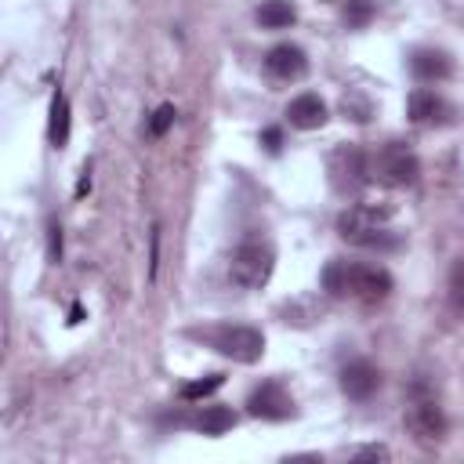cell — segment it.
<instances>
[{
    "instance_id": "11",
    "label": "cell",
    "mask_w": 464,
    "mask_h": 464,
    "mask_svg": "<svg viewBox=\"0 0 464 464\" xmlns=\"http://www.w3.org/2000/svg\"><path fill=\"white\" fill-rule=\"evenodd\" d=\"M377 388H381V373H377L373 362H366V359H352L348 366H341V392H344L348 399L366 402Z\"/></svg>"
},
{
    "instance_id": "23",
    "label": "cell",
    "mask_w": 464,
    "mask_h": 464,
    "mask_svg": "<svg viewBox=\"0 0 464 464\" xmlns=\"http://www.w3.org/2000/svg\"><path fill=\"white\" fill-rule=\"evenodd\" d=\"M388 457H392V450H388V446H381V442L355 450V460H388Z\"/></svg>"
},
{
    "instance_id": "26",
    "label": "cell",
    "mask_w": 464,
    "mask_h": 464,
    "mask_svg": "<svg viewBox=\"0 0 464 464\" xmlns=\"http://www.w3.org/2000/svg\"><path fill=\"white\" fill-rule=\"evenodd\" d=\"M87 188H91V167H83V170H80V181H76V196H83Z\"/></svg>"
},
{
    "instance_id": "8",
    "label": "cell",
    "mask_w": 464,
    "mask_h": 464,
    "mask_svg": "<svg viewBox=\"0 0 464 464\" xmlns=\"http://www.w3.org/2000/svg\"><path fill=\"white\" fill-rule=\"evenodd\" d=\"M402 420H406V431L413 439H420V442H439L446 435V417L435 406V399H413L406 406V417Z\"/></svg>"
},
{
    "instance_id": "7",
    "label": "cell",
    "mask_w": 464,
    "mask_h": 464,
    "mask_svg": "<svg viewBox=\"0 0 464 464\" xmlns=\"http://www.w3.org/2000/svg\"><path fill=\"white\" fill-rule=\"evenodd\" d=\"M246 413L261 417V420H286V417H294V399L279 381H261L246 395Z\"/></svg>"
},
{
    "instance_id": "17",
    "label": "cell",
    "mask_w": 464,
    "mask_h": 464,
    "mask_svg": "<svg viewBox=\"0 0 464 464\" xmlns=\"http://www.w3.org/2000/svg\"><path fill=\"white\" fill-rule=\"evenodd\" d=\"M221 384H225V373H207V377H199V381H185L178 392H181V399H185V402H196V399L214 395Z\"/></svg>"
},
{
    "instance_id": "12",
    "label": "cell",
    "mask_w": 464,
    "mask_h": 464,
    "mask_svg": "<svg viewBox=\"0 0 464 464\" xmlns=\"http://www.w3.org/2000/svg\"><path fill=\"white\" fill-rule=\"evenodd\" d=\"M286 123L297 127V130H315V127H323V123H326V102H323L319 94H312V91L297 94V98L286 105Z\"/></svg>"
},
{
    "instance_id": "15",
    "label": "cell",
    "mask_w": 464,
    "mask_h": 464,
    "mask_svg": "<svg viewBox=\"0 0 464 464\" xmlns=\"http://www.w3.org/2000/svg\"><path fill=\"white\" fill-rule=\"evenodd\" d=\"M236 420H239V413L232 410V406H203V413L192 420L203 435H225V431H232L236 428Z\"/></svg>"
},
{
    "instance_id": "27",
    "label": "cell",
    "mask_w": 464,
    "mask_h": 464,
    "mask_svg": "<svg viewBox=\"0 0 464 464\" xmlns=\"http://www.w3.org/2000/svg\"><path fill=\"white\" fill-rule=\"evenodd\" d=\"M80 319H83V304H72V308H69V326H76Z\"/></svg>"
},
{
    "instance_id": "4",
    "label": "cell",
    "mask_w": 464,
    "mask_h": 464,
    "mask_svg": "<svg viewBox=\"0 0 464 464\" xmlns=\"http://www.w3.org/2000/svg\"><path fill=\"white\" fill-rule=\"evenodd\" d=\"M276 272V250L268 243H239L232 250V261H228V279L239 286V290H261Z\"/></svg>"
},
{
    "instance_id": "22",
    "label": "cell",
    "mask_w": 464,
    "mask_h": 464,
    "mask_svg": "<svg viewBox=\"0 0 464 464\" xmlns=\"http://www.w3.org/2000/svg\"><path fill=\"white\" fill-rule=\"evenodd\" d=\"M47 261H51V265L62 261V225H58L54 218L47 221Z\"/></svg>"
},
{
    "instance_id": "2",
    "label": "cell",
    "mask_w": 464,
    "mask_h": 464,
    "mask_svg": "<svg viewBox=\"0 0 464 464\" xmlns=\"http://www.w3.org/2000/svg\"><path fill=\"white\" fill-rule=\"evenodd\" d=\"M392 218V207H377V203H352L337 214V232L341 239L366 246V250H392L399 246V239L392 236V228H384Z\"/></svg>"
},
{
    "instance_id": "20",
    "label": "cell",
    "mask_w": 464,
    "mask_h": 464,
    "mask_svg": "<svg viewBox=\"0 0 464 464\" xmlns=\"http://www.w3.org/2000/svg\"><path fill=\"white\" fill-rule=\"evenodd\" d=\"M341 112L352 116L355 123H366V120H370V98L359 94V91H348V94L341 98Z\"/></svg>"
},
{
    "instance_id": "24",
    "label": "cell",
    "mask_w": 464,
    "mask_h": 464,
    "mask_svg": "<svg viewBox=\"0 0 464 464\" xmlns=\"http://www.w3.org/2000/svg\"><path fill=\"white\" fill-rule=\"evenodd\" d=\"M279 141H283L279 127H268V130H261V145H265L268 152H279Z\"/></svg>"
},
{
    "instance_id": "18",
    "label": "cell",
    "mask_w": 464,
    "mask_h": 464,
    "mask_svg": "<svg viewBox=\"0 0 464 464\" xmlns=\"http://www.w3.org/2000/svg\"><path fill=\"white\" fill-rule=\"evenodd\" d=\"M446 297H450V308H453L457 315H464V257H460V261H453V268H450Z\"/></svg>"
},
{
    "instance_id": "10",
    "label": "cell",
    "mask_w": 464,
    "mask_h": 464,
    "mask_svg": "<svg viewBox=\"0 0 464 464\" xmlns=\"http://www.w3.org/2000/svg\"><path fill=\"white\" fill-rule=\"evenodd\" d=\"M265 72L272 80H301L308 72V54L297 44H276L265 54Z\"/></svg>"
},
{
    "instance_id": "16",
    "label": "cell",
    "mask_w": 464,
    "mask_h": 464,
    "mask_svg": "<svg viewBox=\"0 0 464 464\" xmlns=\"http://www.w3.org/2000/svg\"><path fill=\"white\" fill-rule=\"evenodd\" d=\"M257 22L265 29H290L297 22V7H294V0H261Z\"/></svg>"
},
{
    "instance_id": "14",
    "label": "cell",
    "mask_w": 464,
    "mask_h": 464,
    "mask_svg": "<svg viewBox=\"0 0 464 464\" xmlns=\"http://www.w3.org/2000/svg\"><path fill=\"white\" fill-rule=\"evenodd\" d=\"M47 141L54 149L69 145V98L62 91L51 94V120H47Z\"/></svg>"
},
{
    "instance_id": "21",
    "label": "cell",
    "mask_w": 464,
    "mask_h": 464,
    "mask_svg": "<svg viewBox=\"0 0 464 464\" xmlns=\"http://www.w3.org/2000/svg\"><path fill=\"white\" fill-rule=\"evenodd\" d=\"M174 116H178V112H174V105H170V102H163V105H160V109L149 116V134H152V138H163V134L170 130Z\"/></svg>"
},
{
    "instance_id": "28",
    "label": "cell",
    "mask_w": 464,
    "mask_h": 464,
    "mask_svg": "<svg viewBox=\"0 0 464 464\" xmlns=\"http://www.w3.org/2000/svg\"><path fill=\"white\" fill-rule=\"evenodd\" d=\"M330 4H337V0H330Z\"/></svg>"
},
{
    "instance_id": "13",
    "label": "cell",
    "mask_w": 464,
    "mask_h": 464,
    "mask_svg": "<svg viewBox=\"0 0 464 464\" xmlns=\"http://www.w3.org/2000/svg\"><path fill=\"white\" fill-rule=\"evenodd\" d=\"M410 72L420 80V83H435V80H446L453 72V62L446 51H435V47H420L410 54Z\"/></svg>"
},
{
    "instance_id": "9",
    "label": "cell",
    "mask_w": 464,
    "mask_h": 464,
    "mask_svg": "<svg viewBox=\"0 0 464 464\" xmlns=\"http://www.w3.org/2000/svg\"><path fill=\"white\" fill-rule=\"evenodd\" d=\"M406 116H410L413 123H420V127H431V123H446V120L453 116V105H450L442 94H435V91H428V87H417V91H410V98H406Z\"/></svg>"
},
{
    "instance_id": "1",
    "label": "cell",
    "mask_w": 464,
    "mask_h": 464,
    "mask_svg": "<svg viewBox=\"0 0 464 464\" xmlns=\"http://www.w3.org/2000/svg\"><path fill=\"white\" fill-rule=\"evenodd\" d=\"M392 272L381 265H359V261H341L334 257L323 268V290L330 297H352L359 304H381L392 294Z\"/></svg>"
},
{
    "instance_id": "5",
    "label": "cell",
    "mask_w": 464,
    "mask_h": 464,
    "mask_svg": "<svg viewBox=\"0 0 464 464\" xmlns=\"http://www.w3.org/2000/svg\"><path fill=\"white\" fill-rule=\"evenodd\" d=\"M210 348L232 362H257L265 355V334L257 326H246V323H232V326H218L207 334Z\"/></svg>"
},
{
    "instance_id": "6",
    "label": "cell",
    "mask_w": 464,
    "mask_h": 464,
    "mask_svg": "<svg viewBox=\"0 0 464 464\" xmlns=\"http://www.w3.org/2000/svg\"><path fill=\"white\" fill-rule=\"evenodd\" d=\"M330 181H334V188L341 196H355L370 181V174H366V152L355 149V145H337L330 152Z\"/></svg>"
},
{
    "instance_id": "3",
    "label": "cell",
    "mask_w": 464,
    "mask_h": 464,
    "mask_svg": "<svg viewBox=\"0 0 464 464\" xmlns=\"http://www.w3.org/2000/svg\"><path fill=\"white\" fill-rule=\"evenodd\" d=\"M366 174H370V181H377V185L406 188V185L417 181L420 163H417V156H413L406 145L388 141V145H381L377 152H366Z\"/></svg>"
},
{
    "instance_id": "25",
    "label": "cell",
    "mask_w": 464,
    "mask_h": 464,
    "mask_svg": "<svg viewBox=\"0 0 464 464\" xmlns=\"http://www.w3.org/2000/svg\"><path fill=\"white\" fill-rule=\"evenodd\" d=\"M156 268H160V228H152V261H149V272L156 276Z\"/></svg>"
},
{
    "instance_id": "19",
    "label": "cell",
    "mask_w": 464,
    "mask_h": 464,
    "mask_svg": "<svg viewBox=\"0 0 464 464\" xmlns=\"http://www.w3.org/2000/svg\"><path fill=\"white\" fill-rule=\"evenodd\" d=\"M341 18H344L348 29H362V25L373 18V0H344Z\"/></svg>"
}]
</instances>
